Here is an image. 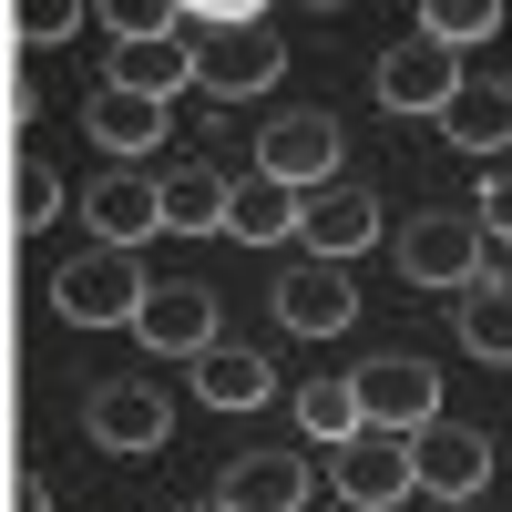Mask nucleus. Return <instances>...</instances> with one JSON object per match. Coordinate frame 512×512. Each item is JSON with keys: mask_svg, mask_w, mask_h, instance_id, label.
<instances>
[{"mask_svg": "<svg viewBox=\"0 0 512 512\" xmlns=\"http://www.w3.org/2000/svg\"><path fill=\"white\" fill-rule=\"evenodd\" d=\"M52 308L72 318V328H134V308H144V267L123 246H93V256H72V267L52 277Z\"/></svg>", "mask_w": 512, "mask_h": 512, "instance_id": "nucleus-1", "label": "nucleus"}, {"mask_svg": "<svg viewBox=\"0 0 512 512\" xmlns=\"http://www.w3.org/2000/svg\"><path fill=\"white\" fill-rule=\"evenodd\" d=\"M349 390H359V420H369V431H431V420H441V369L431 359H369V369H349Z\"/></svg>", "mask_w": 512, "mask_h": 512, "instance_id": "nucleus-2", "label": "nucleus"}, {"mask_svg": "<svg viewBox=\"0 0 512 512\" xmlns=\"http://www.w3.org/2000/svg\"><path fill=\"white\" fill-rule=\"evenodd\" d=\"M277 72H287V41H277L267 21H216V41H195V82H205V93H226V103L267 93Z\"/></svg>", "mask_w": 512, "mask_h": 512, "instance_id": "nucleus-3", "label": "nucleus"}, {"mask_svg": "<svg viewBox=\"0 0 512 512\" xmlns=\"http://www.w3.org/2000/svg\"><path fill=\"white\" fill-rule=\"evenodd\" d=\"M482 482H492V441L472 431V420H431V431H410V492L472 502Z\"/></svg>", "mask_w": 512, "mask_h": 512, "instance_id": "nucleus-4", "label": "nucleus"}, {"mask_svg": "<svg viewBox=\"0 0 512 512\" xmlns=\"http://www.w3.org/2000/svg\"><path fill=\"white\" fill-rule=\"evenodd\" d=\"M297 236H308L318 267H349L359 246H379V195L349 185V175H328L318 195H297Z\"/></svg>", "mask_w": 512, "mask_h": 512, "instance_id": "nucleus-5", "label": "nucleus"}, {"mask_svg": "<svg viewBox=\"0 0 512 512\" xmlns=\"http://www.w3.org/2000/svg\"><path fill=\"white\" fill-rule=\"evenodd\" d=\"M328 482H338L349 512H390V502H410V441H400V431L338 441V451H328Z\"/></svg>", "mask_w": 512, "mask_h": 512, "instance_id": "nucleus-6", "label": "nucleus"}, {"mask_svg": "<svg viewBox=\"0 0 512 512\" xmlns=\"http://www.w3.org/2000/svg\"><path fill=\"white\" fill-rule=\"evenodd\" d=\"M134 338L154 359H205V349H216V297H205L195 277H164V287H144Z\"/></svg>", "mask_w": 512, "mask_h": 512, "instance_id": "nucleus-7", "label": "nucleus"}, {"mask_svg": "<svg viewBox=\"0 0 512 512\" xmlns=\"http://www.w3.org/2000/svg\"><path fill=\"white\" fill-rule=\"evenodd\" d=\"M82 431H93V451H123V461H144L175 441V420H164V390H144V379H113V390L82 400Z\"/></svg>", "mask_w": 512, "mask_h": 512, "instance_id": "nucleus-8", "label": "nucleus"}, {"mask_svg": "<svg viewBox=\"0 0 512 512\" xmlns=\"http://www.w3.org/2000/svg\"><path fill=\"white\" fill-rule=\"evenodd\" d=\"M451 93H461V52H441V41H390V52H379V103L390 113H451Z\"/></svg>", "mask_w": 512, "mask_h": 512, "instance_id": "nucleus-9", "label": "nucleus"}, {"mask_svg": "<svg viewBox=\"0 0 512 512\" xmlns=\"http://www.w3.org/2000/svg\"><path fill=\"white\" fill-rule=\"evenodd\" d=\"M256 175L287 185V195H318V185L338 175V123H328V113H287V123H267V154H256Z\"/></svg>", "mask_w": 512, "mask_h": 512, "instance_id": "nucleus-10", "label": "nucleus"}, {"mask_svg": "<svg viewBox=\"0 0 512 512\" xmlns=\"http://www.w3.org/2000/svg\"><path fill=\"white\" fill-rule=\"evenodd\" d=\"M400 277L410 287H472L482 277V226L472 216H420L400 236Z\"/></svg>", "mask_w": 512, "mask_h": 512, "instance_id": "nucleus-11", "label": "nucleus"}, {"mask_svg": "<svg viewBox=\"0 0 512 512\" xmlns=\"http://www.w3.org/2000/svg\"><path fill=\"white\" fill-rule=\"evenodd\" d=\"M277 318H287L297 338H338V328L359 318L349 267H318V256H308V267H287V277H277Z\"/></svg>", "mask_w": 512, "mask_h": 512, "instance_id": "nucleus-12", "label": "nucleus"}, {"mask_svg": "<svg viewBox=\"0 0 512 512\" xmlns=\"http://www.w3.org/2000/svg\"><path fill=\"white\" fill-rule=\"evenodd\" d=\"M195 82V41L164 31V41H113V82L103 93H134V103H175Z\"/></svg>", "mask_w": 512, "mask_h": 512, "instance_id": "nucleus-13", "label": "nucleus"}, {"mask_svg": "<svg viewBox=\"0 0 512 512\" xmlns=\"http://www.w3.org/2000/svg\"><path fill=\"white\" fill-rule=\"evenodd\" d=\"M82 216H93V246H123V256H134V246L164 226V195H154V175H103L93 195H82Z\"/></svg>", "mask_w": 512, "mask_h": 512, "instance_id": "nucleus-14", "label": "nucleus"}, {"mask_svg": "<svg viewBox=\"0 0 512 512\" xmlns=\"http://www.w3.org/2000/svg\"><path fill=\"white\" fill-rule=\"evenodd\" d=\"M216 502L226 512H297V502H308V461H297V451H246L236 472L216 482Z\"/></svg>", "mask_w": 512, "mask_h": 512, "instance_id": "nucleus-15", "label": "nucleus"}, {"mask_svg": "<svg viewBox=\"0 0 512 512\" xmlns=\"http://www.w3.org/2000/svg\"><path fill=\"white\" fill-rule=\"evenodd\" d=\"M154 195H164V236H216L236 185L216 175V164H175V175H154Z\"/></svg>", "mask_w": 512, "mask_h": 512, "instance_id": "nucleus-16", "label": "nucleus"}, {"mask_svg": "<svg viewBox=\"0 0 512 512\" xmlns=\"http://www.w3.org/2000/svg\"><path fill=\"white\" fill-rule=\"evenodd\" d=\"M441 134H451L461 154L512 144V82H461V93H451V113H441Z\"/></svg>", "mask_w": 512, "mask_h": 512, "instance_id": "nucleus-17", "label": "nucleus"}, {"mask_svg": "<svg viewBox=\"0 0 512 512\" xmlns=\"http://www.w3.org/2000/svg\"><path fill=\"white\" fill-rule=\"evenodd\" d=\"M461 349L512 369V277H472L461 287Z\"/></svg>", "mask_w": 512, "mask_h": 512, "instance_id": "nucleus-18", "label": "nucleus"}, {"mask_svg": "<svg viewBox=\"0 0 512 512\" xmlns=\"http://www.w3.org/2000/svg\"><path fill=\"white\" fill-rule=\"evenodd\" d=\"M195 390H205V400H216V410H256V400H267V390H277V369H267V359H256V349H226V338H216V349H205V359H195Z\"/></svg>", "mask_w": 512, "mask_h": 512, "instance_id": "nucleus-19", "label": "nucleus"}, {"mask_svg": "<svg viewBox=\"0 0 512 512\" xmlns=\"http://www.w3.org/2000/svg\"><path fill=\"white\" fill-rule=\"evenodd\" d=\"M226 236H246V246L297 236V195H287V185H267V175H256V185H236V195H226Z\"/></svg>", "mask_w": 512, "mask_h": 512, "instance_id": "nucleus-20", "label": "nucleus"}, {"mask_svg": "<svg viewBox=\"0 0 512 512\" xmlns=\"http://www.w3.org/2000/svg\"><path fill=\"white\" fill-rule=\"evenodd\" d=\"M93 144H103V154H144V144H164V103L103 93V103H93Z\"/></svg>", "mask_w": 512, "mask_h": 512, "instance_id": "nucleus-21", "label": "nucleus"}, {"mask_svg": "<svg viewBox=\"0 0 512 512\" xmlns=\"http://www.w3.org/2000/svg\"><path fill=\"white\" fill-rule=\"evenodd\" d=\"M297 420H308V431H318L328 451H338V441H359V431H369V420H359V390H349V379H328V369L308 379V390H297Z\"/></svg>", "mask_w": 512, "mask_h": 512, "instance_id": "nucleus-22", "label": "nucleus"}, {"mask_svg": "<svg viewBox=\"0 0 512 512\" xmlns=\"http://www.w3.org/2000/svg\"><path fill=\"white\" fill-rule=\"evenodd\" d=\"M492 31H502V0H431V11H420V41H441V52L492 41Z\"/></svg>", "mask_w": 512, "mask_h": 512, "instance_id": "nucleus-23", "label": "nucleus"}, {"mask_svg": "<svg viewBox=\"0 0 512 512\" xmlns=\"http://www.w3.org/2000/svg\"><path fill=\"white\" fill-rule=\"evenodd\" d=\"M52 216H62V175H52L41 154H21V164H11V226H21V236H41Z\"/></svg>", "mask_w": 512, "mask_h": 512, "instance_id": "nucleus-24", "label": "nucleus"}, {"mask_svg": "<svg viewBox=\"0 0 512 512\" xmlns=\"http://www.w3.org/2000/svg\"><path fill=\"white\" fill-rule=\"evenodd\" d=\"M103 31L113 41H164V31H185V11H175V0H113Z\"/></svg>", "mask_w": 512, "mask_h": 512, "instance_id": "nucleus-25", "label": "nucleus"}, {"mask_svg": "<svg viewBox=\"0 0 512 512\" xmlns=\"http://www.w3.org/2000/svg\"><path fill=\"white\" fill-rule=\"evenodd\" d=\"M72 31H82V0H31V11L11 21L21 52H52V41H72Z\"/></svg>", "mask_w": 512, "mask_h": 512, "instance_id": "nucleus-26", "label": "nucleus"}, {"mask_svg": "<svg viewBox=\"0 0 512 512\" xmlns=\"http://www.w3.org/2000/svg\"><path fill=\"white\" fill-rule=\"evenodd\" d=\"M472 226H482V246H512V175H492L472 195Z\"/></svg>", "mask_w": 512, "mask_h": 512, "instance_id": "nucleus-27", "label": "nucleus"}, {"mask_svg": "<svg viewBox=\"0 0 512 512\" xmlns=\"http://www.w3.org/2000/svg\"><path fill=\"white\" fill-rule=\"evenodd\" d=\"M11 512H52V492H41V482H21V492H11Z\"/></svg>", "mask_w": 512, "mask_h": 512, "instance_id": "nucleus-28", "label": "nucleus"}, {"mask_svg": "<svg viewBox=\"0 0 512 512\" xmlns=\"http://www.w3.org/2000/svg\"><path fill=\"white\" fill-rule=\"evenodd\" d=\"M185 512H226V502H185Z\"/></svg>", "mask_w": 512, "mask_h": 512, "instance_id": "nucleus-29", "label": "nucleus"}, {"mask_svg": "<svg viewBox=\"0 0 512 512\" xmlns=\"http://www.w3.org/2000/svg\"><path fill=\"white\" fill-rule=\"evenodd\" d=\"M431 512H472V502H431Z\"/></svg>", "mask_w": 512, "mask_h": 512, "instance_id": "nucleus-30", "label": "nucleus"}]
</instances>
